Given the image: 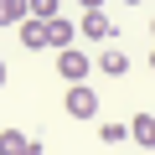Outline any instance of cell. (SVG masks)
I'll use <instances>...</instances> for the list:
<instances>
[{
    "instance_id": "obj_1",
    "label": "cell",
    "mask_w": 155,
    "mask_h": 155,
    "mask_svg": "<svg viewBox=\"0 0 155 155\" xmlns=\"http://www.w3.org/2000/svg\"><path fill=\"white\" fill-rule=\"evenodd\" d=\"M57 72L67 78V88H78V83H88V72H93V62H88V52H78V47H67V52H57Z\"/></svg>"
},
{
    "instance_id": "obj_2",
    "label": "cell",
    "mask_w": 155,
    "mask_h": 155,
    "mask_svg": "<svg viewBox=\"0 0 155 155\" xmlns=\"http://www.w3.org/2000/svg\"><path fill=\"white\" fill-rule=\"evenodd\" d=\"M62 109H67L72 119H93V114H98V93H93L88 83H78V88H67V98H62Z\"/></svg>"
},
{
    "instance_id": "obj_3",
    "label": "cell",
    "mask_w": 155,
    "mask_h": 155,
    "mask_svg": "<svg viewBox=\"0 0 155 155\" xmlns=\"http://www.w3.org/2000/svg\"><path fill=\"white\" fill-rule=\"evenodd\" d=\"M78 36H88V41H114V21L104 11H83V21H78Z\"/></svg>"
},
{
    "instance_id": "obj_4",
    "label": "cell",
    "mask_w": 155,
    "mask_h": 155,
    "mask_svg": "<svg viewBox=\"0 0 155 155\" xmlns=\"http://www.w3.org/2000/svg\"><path fill=\"white\" fill-rule=\"evenodd\" d=\"M47 26H52V21H21V41H26L31 52H41V47H52V36H47Z\"/></svg>"
},
{
    "instance_id": "obj_5",
    "label": "cell",
    "mask_w": 155,
    "mask_h": 155,
    "mask_svg": "<svg viewBox=\"0 0 155 155\" xmlns=\"http://www.w3.org/2000/svg\"><path fill=\"white\" fill-rule=\"evenodd\" d=\"M21 21H31L26 0H0V26H21Z\"/></svg>"
},
{
    "instance_id": "obj_6",
    "label": "cell",
    "mask_w": 155,
    "mask_h": 155,
    "mask_svg": "<svg viewBox=\"0 0 155 155\" xmlns=\"http://www.w3.org/2000/svg\"><path fill=\"white\" fill-rule=\"evenodd\" d=\"M47 36H52V47H57V52H67V47H72V36H78V26H72V21H62V16H57V21H52V26H47Z\"/></svg>"
},
{
    "instance_id": "obj_7",
    "label": "cell",
    "mask_w": 155,
    "mask_h": 155,
    "mask_svg": "<svg viewBox=\"0 0 155 155\" xmlns=\"http://www.w3.org/2000/svg\"><path fill=\"white\" fill-rule=\"evenodd\" d=\"M98 72H109V78H124V72H129V57H124L119 47H109V52L98 57Z\"/></svg>"
},
{
    "instance_id": "obj_8",
    "label": "cell",
    "mask_w": 155,
    "mask_h": 155,
    "mask_svg": "<svg viewBox=\"0 0 155 155\" xmlns=\"http://www.w3.org/2000/svg\"><path fill=\"white\" fill-rule=\"evenodd\" d=\"M26 150H31V134H21V129L0 134V155H26Z\"/></svg>"
},
{
    "instance_id": "obj_9",
    "label": "cell",
    "mask_w": 155,
    "mask_h": 155,
    "mask_svg": "<svg viewBox=\"0 0 155 155\" xmlns=\"http://www.w3.org/2000/svg\"><path fill=\"white\" fill-rule=\"evenodd\" d=\"M129 134H134L140 145H150V140H155V114H134V124H129Z\"/></svg>"
},
{
    "instance_id": "obj_10",
    "label": "cell",
    "mask_w": 155,
    "mask_h": 155,
    "mask_svg": "<svg viewBox=\"0 0 155 155\" xmlns=\"http://www.w3.org/2000/svg\"><path fill=\"white\" fill-rule=\"evenodd\" d=\"M31 5V21H57V0H26Z\"/></svg>"
},
{
    "instance_id": "obj_11",
    "label": "cell",
    "mask_w": 155,
    "mask_h": 155,
    "mask_svg": "<svg viewBox=\"0 0 155 155\" xmlns=\"http://www.w3.org/2000/svg\"><path fill=\"white\" fill-rule=\"evenodd\" d=\"M124 134H129V124H104V145H119Z\"/></svg>"
},
{
    "instance_id": "obj_12",
    "label": "cell",
    "mask_w": 155,
    "mask_h": 155,
    "mask_svg": "<svg viewBox=\"0 0 155 155\" xmlns=\"http://www.w3.org/2000/svg\"><path fill=\"white\" fill-rule=\"evenodd\" d=\"M98 5H104V0H83V11H98Z\"/></svg>"
},
{
    "instance_id": "obj_13",
    "label": "cell",
    "mask_w": 155,
    "mask_h": 155,
    "mask_svg": "<svg viewBox=\"0 0 155 155\" xmlns=\"http://www.w3.org/2000/svg\"><path fill=\"white\" fill-rule=\"evenodd\" d=\"M0 88H5V62H0Z\"/></svg>"
},
{
    "instance_id": "obj_14",
    "label": "cell",
    "mask_w": 155,
    "mask_h": 155,
    "mask_svg": "<svg viewBox=\"0 0 155 155\" xmlns=\"http://www.w3.org/2000/svg\"><path fill=\"white\" fill-rule=\"evenodd\" d=\"M124 5H140V0H124Z\"/></svg>"
},
{
    "instance_id": "obj_15",
    "label": "cell",
    "mask_w": 155,
    "mask_h": 155,
    "mask_svg": "<svg viewBox=\"0 0 155 155\" xmlns=\"http://www.w3.org/2000/svg\"><path fill=\"white\" fill-rule=\"evenodd\" d=\"M150 67H155V52H150Z\"/></svg>"
},
{
    "instance_id": "obj_16",
    "label": "cell",
    "mask_w": 155,
    "mask_h": 155,
    "mask_svg": "<svg viewBox=\"0 0 155 155\" xmlns=\"http://www.w3.org/2000/svg\"><path fill=\"white\" fill-rule=\"evenodd\" d=\"M150 150H155V140H150Z\"/></svg>"
},
{
    "instance_id": "obj_17",
    "label": "cell",
    "mask_w": 155,
    "mask_h": 155,
    "mask_svg": "<svg viewBox=\"0 0 155 155\" xmlns=\"http://www.w3.org/2000/svg\"><path fill=\"white\" fill-rule=\"evenodd\" d=\"M150 31H155V21H150Z\"/></svg>"
}]
</instances>
